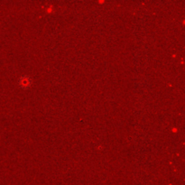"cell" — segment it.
Wrapping results in <instances>:
<instances>
[{
	"label": "cell",
	"mask_w": 185,
	"mask_h": 185,
	"mask_svg": "<svg viewBox=\"0 0 185 185\" xmlns=\"http://www.w3.org/2000/svg\"><path fill=\"white\" fill-rule=\"evenodd\" d=\"M19 85L23 89H27L31 85V79L28 76H23L19 80Z\"/></svg>",
	"instance_id": "cell-1"
}]
</instances>
